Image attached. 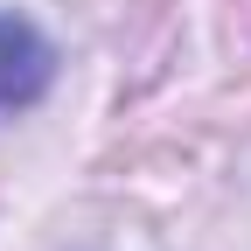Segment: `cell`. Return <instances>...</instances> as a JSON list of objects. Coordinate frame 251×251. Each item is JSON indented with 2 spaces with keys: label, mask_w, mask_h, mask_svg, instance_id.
<instances>
[{
  "label": "cell",
  "mask_w": 251,
  "mask_h": 251,
  "mask_svg": "<svg viewBox=\"0 0 251 251\" xmlns=\"http://www.w3.org/2000/svg\"><path fill=\"white\" fill-rule=\"evenodd\" d=\"M56 77V49L28 14H0V112L35 105Z\"/></svg>",
  "instance_id": "obj_1"
}]
</instances>
